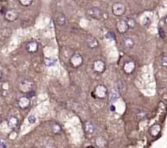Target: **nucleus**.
Returning a JSON list of instances; mask_svg holds the SVG:
<instances>
[{
  "label": "nucleus",
  "mask_w": 167,
  "mask_h": 148,
  "mask_svg": "<svg viewBox=\"0 0 167 148\" xmlns=\"http://www.w3.org/2000/svg\"><path fill=\"white\" fill-rule=\"evenodd\" d=\"M94 94H95V96L97 99H104L108 95V89H107V87L105 85H99L95 88Z\"/></svg>",
  "instance_id": "nucleus-1"
},
{
  "label": "nucleus",
  "mask_w": 167,
  "mask_h": 148,
  "mask_svg": "<svg viewBox=\"0 0 167 148\" xmlns=\"http://www.w3.org/2000/svg\"><path fill=\"white\" fill-rule=\"evenodd\" d=\"M112 12L116 16H122L126 12V7L121 3H116L113 5Z\"/></svg>",
  "instance_id": "nucleus-2"
},
{
  "label": "nucleus",
  "mask_w": 167,
  "mask_h": 148,
  "mask_svg": "<svg viewBox=\"0 0 167 148\" xmlns=\"http://www.w3.org/2000/svg\"><path fill=\"white\" fill-rule=\"evenodd\" d=\"M83 63V58L81 55L73 54L70 58V64L74 68H78L82 65Z\"/></svg>",
  "instance_id": "nucleus-3"
},
{
  "label": "nucleus",
  "mask_w": 167,
  "mask_h": 148,
  "mask_svg": "<svg viewBox=\"0 0 167 148\" xmlns=\"http://www.w3.org/2000/svg\"><path fill=\"white\" fill-rule=\"evenodd\" d=\"M20 90L23 92V93H25L27 94L28 92L31 91L33 89V82L30 80H28V79H25L23 80L21 83H20Z\"/></svg>",
  "instance_id": "nucleus-4"
},
{
  "label": "nucleus",
  "mask_w": 167,
  "mask_h": 148,
  "mask_svg": "<svg viewBox=\"0 0 167 148\" xmlns=\"http://www.w3.org/2000/svg\"><path fill=\"white\" fill-rule=\"evenodd\" d=\"M88 16L95 20H100L103 16V12L99 8H91L87 11Z\"/></svg>",
  "instance_id": "nucleus-5"
},
{
  "label": "nucleus",
  "mask_w": 167,
  "mask_h": 148,
  "mask_svg": "<svg viewBox=\"0 0 167 148\" xmlns=\"http://www.w3.org/2000/svg\"><path fill=\"white\" fill-rule=\"evenodd\" d=\"M19 17V13L14 9L8 10L4 14V18L8 22H14Z\"/></svg>",
  "instance_id": "nucleus-6"
},
{
  "label": "nucleus",
  "mask_w": 167,
  "mask_h": 148,
  "mask_svg": "<svg viewBox=\"0 0 167 148\" xmlns=\"http://www.w3.org/2000/svg\"><path fill=\"white\" fill-rule=\"evenodd\" d=\"M116 27H117V30H118L120 33H126L128 30H129V25L127 24V21L126 20H119L117 25H116Z\"/></svg>",
  "instance_id": "nucleus-7"
},
{
  "label": "nucleus",
  "mask_w": 167,
  "mask_h": 148,
  "mask_svg": "<svg viewBox=\"0 0 167 148\" xmlns=\"http://www.w3.org/2000/svg\"><path fill=\"white\" fill-rule=\"evenodd\" d=\"M105 63L102 60H95L93 63V69L97 73H103L105 71Z\"/></svg>",
  "instance_id": "nucleus-8"
},
{
  "label": "nucleus",
  "mask_w": 167,
  "mask_h": 148,
  "mask_svg": "<svg viewBox=\"0 0 167 148\" xmlns=\"http://www.w3.org/2000/svg\"><path fill=\"white\" fill-rule=\"evenodd\" d=\"M30 105V98L28 96H22L18 99V106L19 108L22 110L27 109Z\"/></svg>",
  "instance_id": "nucleus-9"
},
{
  "label": "nucleus",
  "mask_w": 167,
  "mask_h": 148,
  "mask_svg": "<svg viewBox=\"0 0 167 148\" xmlns=\"http://www.w3.org/2000/svg\"><path fill=\"white\" fill-rule=\"evenodd\" d=\"M38 47H39L38 43L35 41H30L25 45V50H27L28 53H30V54L37 52L38 50Z\"/></svg>",
  "instance_id": "nucleus-10"
},
{
  "label": "nucleus",
  "mask_w": 167,
  "mask_h": 148,
  "mask_svg": "<svg viewBox=\"0 0 167 148\" xmlns=\"http://www.w3.org/2000/svg\"><path fill=\"white\" fill-rule=\"evenodd\" d=\"M135 69H136V63L133 61H127L123 65V71L128 75L131 74L135 71Z\"/></svg>",
  "instance_id": "nucleus-11"
},
{
  "label": "nucleus",
  "mask_w": 167,
  "mask_h": 148,
  "mask_svg": "<svg viewBox=\"0 0 167 148\" xmlns=\"http://www.w3.org/2000/svg\"><path fill=\"white\" fill-rule=\"evenodd\" d=\"M83 129L86 134H92L95 130V126L91 121H86L83 125Z\"/></svg>",
  "instance_id": "nucleus-12"
},
{
  "label": "nucleus",
  "mask_w": 167,
  "mask_h": 148,
  "mask_svg": "<svg viewBox=\"0 0 167 148\" xmlns=\"http://www.w3.org/2000/svg\"><path fill=\"white\" fill-rule=\"evenodd\" d=\"M55 24L59 26H64L67 24V19L65 15L63 13H58L55 16Z\"/></svg>",
  "instance_id": "nucleus-13"
},
{
  "label": "nucleus",
  "mask_w": 167,
  "mask_h": 148,
  "mask_svg": "<svg viewBox=\"0 0 167 148\" xmlns=\"http://www.w3.org/2000/svg\"><path fill=\"white\" fill-rule=\"evenodd\" d=\"M161 130H162V127H161L160 125H153L149 129V132L152 137L156 138V137H157L158 135L160 134Z\"/></svg>",
  "instance_id": "nucleus-14"
},
{
  "label": "nucleus",
  "mask_w": 167,
  "mask_h": 148,
  "mask_svg": "<svg viewBox=\"0 0 167 148\" xmlns=\"http://www.w3.org/2000/svg\"><path fill=\"white\" fill-rule=\"evenodd\" d=\"M122 44L124 46L125 48L127 49H132L135 46V41L133 40L131 38H124L122 40Z\"/></svg>",
  "instance_id": "nucleus-15"
},
{
  "label": "nucleus",
  "mask_w": 167,
  "mask_h": 148,
  "mask_svg": "<svg viewBox=\"0 0 167 148\" xmlns=\"http://www.w3.org/2000/svg\"><path fill=\"white\" fill-rule=\"evenodd\" d=\"M86 44H87V46L89 48H91V49H95L98 46H99V42H98V40L93 38V37H90L88 38V39L86 40Z\"/></svg>",
  "instance_id": "nucleus-16"
},
{
  "label": "nucleus",
  "mask_w": 167,
  "mask_h": 148,
  "mask_svg": "<svg viewBox=\"0 0 167 148\" xmlns=\"http://www.w3.org/2000/svg\"><path fill=\"white\" fill-rule=\"evenodd\" d=\"M19 125L18 119L16 117H11L8 120V125L11 129H16Z\"/></svg>",
  "instance_id": "nucleus-17"
},
{
  "label": "nucleus",
  "mask_w": 167,
  "mask_h": 148,
  "mask_svg": "<svg viewBox=\"0 0 167 148\" xmlns=\"http://www.w3.org/2000/svg\"><path fill=\"white\" fill-rule=\"evenodd\" d=\"M51 131L54 133V134H60L61 131H62V129L60 125H58L57 123H54L52 124L51 125Z\"/></svg>",
  "instance_id": "nucleus-18"
},
{
  "label": "nucleus",
  "mask_w": 167,
  "mask_h": 148,
  "mask_svg": "<svg viewBox=\"0 0 167 148\" xmlns=\"http://www.w3.org/2000/svg\"><path fill=\"white\" fill-rule=\"evenodd\" d=\"M119 98V93H118V90H113L112 91V93L110 94V99L112 102H115L117 99Z\"/></svg>",
  "instance_id": "nucleus-19"
},
{
  "label": "nucleus",
  "mask_w": 167,
  "mask_h": 148,
  "mask_svg": "<svg viewBox=\"0 0 167 148\" xmlns=\"http://www.w3.org/2000/svg\"><path fill=\"white\" fill-rule=\"evenodd\" d=\"M19 2L24 7H29L32 4L33 0H19Z\"/></svg>",
  "instance_id": "nucleus-20"
},
{
  "label": "nucleus",
  "mask_w": 167,
  "mask_h": 148,
  "mask_svg": "<svg viewBox=\"0 0 167 148\" xmlns=\"http://www.w3.org/2000/svg\"><path fill=\"white\" fill-rule=\"evenodd\" d=\"M127 24H128V25H129V28H130V29H133V28H135L136 23V20H135L134 19L129 18L128 20H127Z\"/></svg>",
  "instance_id": "nucleus-21"
},
{
  "label": "nucleus",
  "mask_w": 167,
  "mask_h": 148,
  "mask_svg": "<svg viewBox=\"0 0 167 148\" xmlns=\"http://www.w3.org/2000/svg\"><path fill=\"white\" fill-rule=\"evenodd\" d=\"M44 63L47 66H52V65H54L55 63V59H46L45 61H44Z\"/></svg>",
  "instance_id": "nucleus-22"
},
{
  "label": "nucleus",
  "mask_w": 167,
  "mask_h": 148,
  "mask_svg": "<svg viewBox=\"0 0 167 148\" xmlns=\"http://www.w3.org/2000/svg\"><path fill=\"white\" fill-rule=\"evenodd\" d=\"M28 121H29V124H32V125H33V124H34V123L36 122L37 118L34 115H31V116H29V118H28Z\"/></svg>",
  "instance_id": "nucleus-23"
},
{
  "label": "nucleus",
  "mask_w": 167,
  "mask_h": 148,
  "mask_svg": "<svg viewBox=\"0 0 167 148\" xmlns=\"http://www.w3.org/2000/svg\"><path fill=\"white\" fill-rule=\"evenodd\" d=\"M105 36H106L107 38L110 39V40H114V39H115V35H114V33H111V32L107 33Z\"/></svg>",
  "instance_id": "nucleus-24"
},
{
  "label": "nucleus",
  "mask_w": 167,
  "mask_h": 148,
  "mask_svg": "<svg viewBox=\"0 0 167 148\" xmlns=\"http://www.w3.org/2000/svg\"><path fill=\"white\" fill-rule=\"evenodd\" d=\"M162 65L163 67L167 68V56H164L162 59Z\"/></svg>",
  "instance_id": "nucleus-25"
},
{
  "label": "nucleus",
  "mask_w": 167,
  "mask_h": 148,
  "mask_svg": "<svg viewBox=\"0 0 167 148\" xmlns=\"http://www.w3.org/2000/svg\"><path fill=\"white\" fill-rule=\"evenodd\" d=\"M158 31H159V35H160V37L164 38H165V33H164V30H163L162 28H159Z\"/></svg>",
  "instance_id": "nucleus-26"
},
{
  "label": "nucleus",
  "mask_w": 167,
  "mask_h": 148,
  "mask_svg": "<svg viewBox=\"0 0 167 148\" xmlns=\"http://www.w3.org/2000/svg\"><path fill=\"white\" fill-rule=\"evenodd\" d=\"M34 95H35V92H34V91H33V90H31V91H29V92H28L27 93V96L29 97V98L34 97Z\"/></svg>",
  "instance_id": "nucleus-27"
},
{
  "label": "nucleus",
  "mask_w": 167,
  "mask_h": 148,
  "mask_svg": "<svg viewBox=\"0 0 167 148\" xmlns=\"http://www.w3.org/2000/svg\"><path fill=\"white\" fill-rule=\"evenodd\" d=\"M150 24H151V20H150V19L147 17V21L144 22V25L145 26H149V25H150Z\"/></svg>",
  "instance_id": "nucleus-28"
},
{
  "label": "nucleus",
  "mask_w": 167,
  "mask_h": 148,
  "mask_svg": "<svg viewBox=\"0 0 167 148\" xmlns=\"http://www.w3.org/2000/svg\"><path fill=\"white\" fill-rule=\"evenodd\" d=\"M7 147V146H6V144L5 143H3V142L0 143V148H6Z\"/></svg>",
  "instance_id": "nucleus-29"
},
{
  "label": "nucleus",
  "mask_w": 167,
  "mask_h": 148,
  "mask_svg": "<svg viewBox=\"0 0 167 148\" xmlns=\"http://www.w3.org/2000/svg\"><path fill=\"white\" fill-rule=\"evenodd\" d=\"M164 21H165V24L167 25V16L165 17V19H164Z\"/></svg>",
  "instance_id": "nucleus-30"
},
{
  "label": "nucleus",
  "mask_w": 167,
  "mask_h": 148,
  "mask_svg": "<svg viewBox=\"0 0 167 148\" xmlns=\"http://www.w3.org/2000/svg\"><path fill=\"white\" fill-rule=\"evenodd\" d=\"M114 109H115V108H114V106L112 105V106H111V111H114Z\"/></svg>",
  "instance_id": "nucleus-31"
},
{
  "label": "nucleus",
  "mask_w": 167,
  "mask_h": 148,
  "mask_svg": "<svg viewBox=\"0 0 167 148\" xmlns=\"http://www.w3.org/2000/svg\"><path fill=\"white\" fill-rule=\"evenodd\" d=\"M2 76H3V74H2V72L0 71V80H1V78H2Z\"/></svg>",
  "instance_id": "nucleus-32"
},
{
  "label": "nucleus",
  "mask_w": 167,
  "mask_h": 148,
  "mask_svg": "<svg viewBox=\"0 0 167 148\" xmlns=\"http://www.w3.org/2000/svg\"><path fill=\"white\" fill-rule=\"evenodd\" d=\"M1 2H5V1H7V0H0Z\"/></svg>",
  "instance_id": "nucleus-33"
},
{
  "label": "nucleus",
  "mask_w": 167,
  "mask_h": 148,
  "mask_svg": "<svg viewBox=\"0 0 167 148\" xmlns=\"http://www.w3.org/2000/svg\"><path fill=\"white\" fill-rule=\"evenodd\" d=\"M2 143V140H1V139H0V143Z\"/></svg>",
  "instance_id": "nucleus-34"
}]
</instances>
